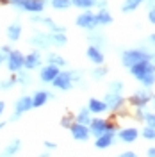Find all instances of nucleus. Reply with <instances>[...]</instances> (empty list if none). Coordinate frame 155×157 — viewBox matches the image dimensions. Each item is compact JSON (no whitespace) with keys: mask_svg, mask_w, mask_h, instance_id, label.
<instances>
[{"mask_svg":"<svg viewBox=\"0 0 155 157\" xmlns=\"http://www.w3.org/2000/svg\"><path fill=\"white\" fill-rule=\"evenodd\" d=\"M105 104H107V107H111V109L119 107V105H121V97H119V93L111 91V93L105 97Z\"/></svg>","mask_w":155,"mask_h":157,"instance_id":"14","label":"nucleus"},{"mask_svg":"<svg viewBox=\"0 0 155 157\" xmlns=\"http://www.w3.org/2000/svg\"><path fill=\"white\" fill-rule=\"evenodd\" d=\"M48 61H50V64H54V66H55V64H59V66H64V64H66V61L62 57H59V56H50Z\"/></svg>","mask_w":155,"mask_h":157,"instance_id":"28","label":"nucleus"},{"mask_svg":"<svg viewBox=\"0 0 155 157\" xmlns=\"http://www.w3.org/2000/svg\"><path fill=\"white\" fill-rule=\"evenodd\" d=\"M30 43H32V45H36V47H48L50 43H52V39H50V36L38 34V36H34V38L30 39Z\"/></svg>","mask_w":155,"mask_h":157,"instance_id":"17","label":"nucleus"},{"mask_svg":"<svg viewBox=\"0 0 155 157\" xmlns=\"http://www.w3.org/2000/svg\"><path fill=\"white\" fill-rule=\"evenodd\" d=\"M4 107H6V105H4V102H0V116H2V111H4Z\"/></svg>","mask_w":155,"mask_h":157,"instance_id":"38","label":"nucleus"},{"mask_svg":"<svg viewBox=\"0 0 155 157\" xmlns=\"http://www.w3.org/2000/svg\"><path fill=\"white\" fill-rule=\"evenodd\" d=\"M71 2H73L77 7H86V9H87V7H91V6L95 4V0H71Z\"/></svg>","mask_w":155,"mask_h":157,"instance_id":"27","label":"nucleus"},{"mask_svg":"<svg viewBox=\"0 0 155 157\" xmlns=\"http://www.w3.org/2000/svg\"><path fill=\"white\" fill-rule=\"evenodd\" d=\"M143 136H145L146 139H155V128L148 125V127L143 130Z\"/></svg>","mask_w":155,"mask_h":157,"instance_id":"29","label":"nucleus"},{"mask_svg":"<svg viewBox=\"0 0 155 157\" xmlns=\"http://www.w3.org/2000/svg\"><path fill=\"white\" fill-rule=\"evenodd\" d=\"M109 130H114V127H112L111 123L104 121V120H95V121L91 123V132H93L95 136H102V134H105Z\"/></svg>","mask_w":155,"mask_h":157,"instance_id":"3","label":"nucleus"},{"mask_svg":"<svg viewBox=\"0 0 155 157\" xmlns=\"http://www.w3.org/2000/svg\"><path fill=\"white\" fill-rule=\"evenodd\" d=\"M87 57L91 59L93 63H96V64H102V63H104V54H102L96 47H89V48H87Z\"/></svg>","mask_w":155,"mask_h":157,"instance_id":"15","label":"nucleus"},{"mask_svg":"<svg viewBox=\"0 0 155 157\" xmlns=\"http://www.w3.org/2000/svg\"><path fill=\"white\" fill-rule=\"evenodd\" d=\"M78 123H82V125H86V123H89L91 121V116H89V111L87 109H82L80 113H78Z\"/></svg>","mask_w":155,"mask_h":157,"instance_id":"24","label":"nucleus"},{"mask_svg":"<svg viewBox=\"0 0 155 157\" xmlns=\"http://www.w3.org/2000/svg\"><path fill=\"white\" fill-rule=\"evenodd\" d=\"M13 84H14V78H11V80H6V82H2V84H0V88H2V89H9L11 86H13Z\"/></svg>","mask_w":155,"mask_h":157,"instance_id":"32","label":"nucleus"},{"mask_svg":"<svg viewBox=\"0 0 155 157\" xmlns=\"http://www.w3.org/2000/svg\"><path fill=\"white\" fill-rule=\"evenodd\" d=\"M145 120L148 121V125H150V127L155 128V114H145Z\"/></svg>","mask_w":155,"mask_h":157,"instance_id":"30","label":"nucleus"},{"mask_svg":"<svg viewBox=\"0 0 155 157\" xmlns=\"http://www.w3.org/2000/svg\"><path fill=\"white\" fill-rule=\"evenodd\" d=\"M104 75H105V68L95 70V71H93V77H95V78H100V77H104Z\"/></svg>","mask_w":155,"mask_h":157,"instance_id":"33","label":"nucleus"},{"mask_svg":"<svg viewBox=\"0 0 155 157\" xmlns=\"http://www.w3.org/2000/svg\"><path fill=\"white\" fill-rule=\"evenodd\" d=\"M70 130H71V136L78 139V141H86L89 137V130H87L86 125L82 123H75V125H70Z\"/></svg>","mask_w":155,"mask_h":157,"instance_id":"6","label":"nucleus"},{"mask_svg":"<svg viewBox=\"0 0 155 157\" xmlns=\"http://www.w3.org/2000/svg\"><path fill=\"white\" fill-rule=\"evenodd\" d=\"M50 39H52V43H55V45H66V36H64L62 32H54V34L50 36Z\"/></svg>","mask_w":155,"mask_h":157,"instance_id":"22","label":"nucleus"},{"mask_svg":"<svg viewBox=\"0 0 155 157\" xmlns=\"http://www.w3.org/2000/svg\"><path fill=\"white\" fill-rule=\"evenodd\" d=\"M18 150H20V141L16 139V141H13V143H11V147L6 148V152H4V155H2V157L13 155V154H14V152H18Z\"/></svg>","mask_w":155,"mask_h":157,"instance_id":"23","label":"nucleus"},{"mask_svg":"<svg viewBox=\"0 0 155 157\" xmlns=\"http://www.w3.org/2000/svg\"><path fill=\"white\" fill-rule=\"evenodd\" d=\"M7 66H9L11 71H20V68L23 66V56L20 52H9Z\"/></svg>","mask_w":155,"mask_h":157,"instance_id":"4","label":"nucleus"},{"mask_svg":"<svg viewBox=\"0 0 155 157\" xmlns=\"http://www.w3.org/2000/svg\"><path fill=\"white\" fill-rule=\"evenodd\" d=\"M112 130H109V132H105V134H102V136H98L96 139V148H107V147H111V143H112Z\"/></svg>","mask_w":155,"mask_h":157,"instance_id":"13","label":"nucleus"},{"mask_svg":"<svg viewBox=\"0 0 155 157\" xmlns=\"http://www.w3.org/2000/svg\"><path fill=\"white\" fill-rule=\"evenodd\" d=\"M62 125H64V127H68V125H70V118H64V120H62Z\"/></svg>","mask_w":155,"mask_h":157,"instance_id":"37","label":"nucleus"},{"mask_svg":"<svg viewBox=\"0 0 155 157\" xmlns=\"http://www.w3.org/2000/svg\"><path fill=\"white\" fill-rule=\"evenodd\" d=\"M20 36H21V27H20L18 23H13L9 29H7V38H9L11 41H16Z\"/></svg>","mask_w":155,"mask_h":157,"instance_id":"20","label":"nucleus"},{"mask_svg":"<svg viewBox=\"0 0 155 157\" xmlns=\"http://www.w3.org/2000/svg\"><path fill=\"white\" fill-rule=\"evenodd\" d=\"M77 25L78 27H82V29H93L95 25H96V18H95V14L93 13H84V14H80L77 18Z\"/></svg>","mask_w":155,"mask_h":157,"instance_id":"5","label":"nucleus"},{"mask_svg":"<svg viewBox=\"0 0 155 157\" xmlns=\"http://www.w3.org/2000/svg\"><path fill=\"white\" fill-rule=\"evenodd\" d=\"M150 41H152V43H153V45H155V34H153V36H152V38H150Z\"/></svg>","mask_w":155,"mask_h":157,"instance_id":"39","label":"nucleus"},{"mask_svg":"<svg viewBox=\"0 0 155 157\" xmlns=\"http://www.w3.org/2000/svg\"><path fill=\"white\" fill-rule=\"evenodd\" d=\"M119 137H121L125 143H132V141L137 139V130L136 128H125V130H121Z\"/></svg>","mask_w":155,"mask_h":157,"instance_id":"18","label":"nucleus"},{"mask_svg":"<svg viewBox=\"0 0 155 157\" xmlns=\"http://www.w3.org/2000/svg\"><path fill=\"white\" fill-rule=\"evenodd\" d=\"M105 109H107L105 102L96 100V98H91V100H89V111H91V113H104Z\"/></svg>","mask_w":155,"mask_h":157,"instance_id":"16","label":"nucleus"},{"mask_svg":"<svg viewBox=\"0 0 155 157\" xmlns=\"http://www.w3.org/2000/svg\"><path fill=\"white\" fill-rule=\"evenodd\" d=\"M121 82H112L111 84V91H114V93H121Z\"/></svg>","mask_w":155,"mask_h":157,"instance_id":"31","label":"nucleus"},{"mask_svg":"<svg viewBox=\"0 0 155 157\" xmlns=\"http://www.w3.org/2000/svg\"><path fill=\"white\" fill-rule=\"evenodd\" d=\"M119 157H137V155L134 154V152H125V154H121Z\"/></svg>","mask_w":155,"mask_h":157,"instance_id":"35","label":"nucleus"},{"mask_svg":"<svg viewBox=\"0 0 155 157\" xmlns=\"http://www.w3.org/2000/svg\"><path fill=\"white\" fill-rule=\"evenodd\" d=\"M141 2H143V0H127L125 6H123V11H125V13H128V11H134L137 6L141 4Z\"/></svg>","mask_w":155,"mask_h":157,"instance_id":"25","label":"nucleus"},{"mask_svg":"<svg viewBox=\"0 0 155 157\" xmlns=\"http://www.w3.org/2000/svg\"><path fill=\"white\" fill-rule=\"evenodd\" d=\"M47 100H48V93L47 91H38L32 98V107H41Z\"/></svg>","mask_w":155,"mask_h":157,"instance_id":"19","label":"nucleus"},{"mask_svg":"<svg viewBox=\"0 0 155 157\" xmlns=\"http://www.w3.org/2000/svg\"><path fill=\"white\" fill-rule=\"evenodd\" d=\"M70 0H52V6L55 7V9H68L70 7Z\"/></svg>","mask_w":155,"mask_h":157,"instance_id":"26","label":"nucleus"},{"mask_svg":"<svg viewBox=\"0 0 155 157\" xmlns=\"http://www.w3.org/2000/svg\"><path fill=\"white\" fill-rule=\"evenodd\" d=\"M20 7H23L25 11L39 13V11H43V2H41V0H23V2L20 4Z\"/></svg>","mask_w":155,"mask_h":157,"instance_id":"9","label":"nucleus"},{"mask_svg":"<svg viewBox=\"0 0 155 157\" xmlns=\"http://www.w3.org/2000/svg\"><path fill=\"white\" fill-rule=\"evenodd\" d=\"M59 73V68L57 66H54V64H48V66H45V68L41 70V80L43 82H52L54 78H55V75Z\"/></svg>","mask_w":155,"mask_h":157,"instance_id":"8","label":"nucleus"},{"mask_svg":"<svg viewBox=\"0 0 155 157\" xmlns=\"http://www.w3.org/2000/svg\"><path fill=\"white\" fill-rule=\"evenodd\" d=\"M2 61H4V56H2V54H0V64H2Z\"/></svg>","mask_w":155,"mask_h":157,"instance_id":"40","label":"nucleus"},{"mask_svg":"<svg viewBox=\"0 0 155 157\" xmlns=\"http://www.w3.org/2000/svg\"><path fill=\"white\" fill-rule=\"evenodd\" d=\"M150 91L148 89H139L134 97L130 98V104H134V105H137V107H143V105H146V102L150 100Z\"/></svg>","mask_w":155,"mask_h":157,"instance_id":"7","label":"nucleus"},{"mask_svg":"<svg viewBox=\"0 0 155 157\" xmlns=\"http://www.w3.org/2000/svg\"><path fill=\"white\" fill-rule=\"evenodd\" d=\"M137 80H141V82H143L145 86H152V84L155 82V66H153V64H152L150 68L146 70L145 73H143L141 77L137 78Z\"/></svg>","mask_w":155,"mask_h":157,"instance_id":"11","label":"nucleus"},{"mask_svg":"<svg viewBox=\"0 0 155 157\" xmlns=\"http://www.w3.org/2000/svg\"><path fill=\"white\" fill-rule=\"evenodd\" d=\"M148 59H150L148 52H143V50H127L125 54H123V64H125L127 68H130V66H134L137 63L148 61Z\"/></svg>","mask_w":155,"mask_h":157,"instance_id":"1","label":"nucleus"},{"mask_svg":"<svg viewBox=\"0 0 155 157\" xmlns=\"http://www.w3.org/2000/svg\"><path fill=\"white\" fill-rule=\"evenodd\" d=\"M148 18H150V21H152V23H155V9L150 11V16H148Z\"/></svg>","mask_w":155,"mask_h":157,"instance_id":"34","label":"nucleus"},{"mask_svg":"<svg viewBox=\"0 0 155 157\" xmlns=\"http://www.w3.org/2000/svg\"><path fill=\"white\" fill-rule=\"evenodd\" d=\"M39 63H41V57H39L38 52H34V54H29L27 57H23V66L29 70H34L39 66Z\"/></svg>","mask_w":155,"mask_h":157,"instance_id":"10","label":"nucleus"},{"mask_svg":"<svg viewBox=\"0 0 155 157\" xmlns=\"http://www.w3.org/2000/svg\"><path fill=\"white\" fill-rule=\"evenodd\" d=\"M148 157H155V148H150L148 150Z\"/></svg>","mask_w":155,"mask_h":157,"instance_id":"36","label":"nucleus"},{"mask_svg":"<svg viewBox=\"0 0 155 157\" xmlns=\"http://www.w3.org/2000/svg\"><path fill=\"white\" fill-rule=\"evenodd\" d=\"M153 105H155V98H153Z\"/></svg>","mask_w":155,"mask_h":157,"instance_id":"41","label":"nucleus"},{"mask_svg":"<svg viewBox=\"0 0 155 157\" xmlns=\"http://www.w3.org/2000/svg\"><path fill=\"white\" fill-rule=\"evenodd\" d=\"M52 82H54V86H55V88L66 91V89L71 88V73H68V71H59Z\"/></svg>","mask_w":155,"mask_h":157,"instance_id":"2","label":"nucleus"},{"mask_svg":"<svg viewBox=\"0 0 155 157\" xmlns=\"http://www.w3.org/2000/svg\"><path fill=\"white\" fill-rule=\"evenodd\" d=\"M95 18H96V23H100V25H107V23H111V21H112L111 14H109L107 11H100V14L95 16Z\"/></svg>","mask_w":155,"mask_h":157,"instance_id":"21","label":"nucleus"},{"mask_svg":"<svg viewBox=\"0 0 155 157\" xmlns=\"http://www.w3.org/2000/svg\"><path fill=\"white\" fill-rule=\"evenodd\" d=\"M32 107V98L30 97H21L16 102V114H21V113H25V111H29Z\"/></svg>","mask_w":155,"mask_h":157,"instance_id":"12","label":"nucleus"}]
</instances>
